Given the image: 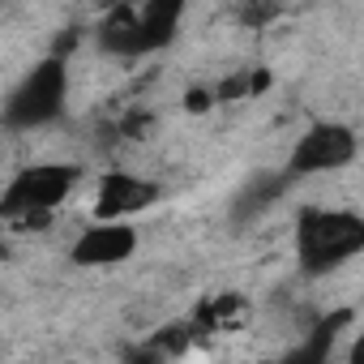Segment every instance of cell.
Wrapping results in <instances>:
<instances>
[{
  "label": "cell",
  "instance_id": "6da1fadb",
  "mask_svg": "<svg viewBox=\"0 0 364 364\" xmlns=\"http://www.w3.org/2000/svg\"><path fill=\"white\" fill-rule=\"evenodd\" d=\"M364 249V219L351 210H304L296 223V257L309 274H330Z\"/></svg>",
  "mask_w": 364,
  "mask_h": 364
},
{
  "label": "cell",
  "instance_id": "7a4b0ae2",
  "mask_svg": "<svg viewBox=\"0 0 364 364\" xmlns=\"http://www.w3.org/2000/svg\"><path fill=\"white\" fill-rule=\"evenodd\" d=\"M65 103H69V69H65L60 56H48L9 95L5 124L9 129H43V124H52L65 112Z\"/></svg>",
  "mask_w": 364,
  "mask_h": 364
},
{
  "label": "cell",
  "instance_id": "3957f363",
  "mask_svg": "<svg viewBox=\"0 0 364 364\" xmlns=\"http://www.w3.org/2000/svg\"><path fill=\"white\" fill-rule=\"evenodd\" d=\"M77 185V167L69 163H39V167H26L18 171L5 193H0V219H39V215H52Z\"/></svg>",
  "mask_w": 364,
  "mask_h": 364
},
{
  "label": "cell",
  "instance_id": "277c9868",
  "mask_svg": "<svg viewBox=\"0 0 364 364\" xmlns=\"http://www.w3.org/2000/svg\"><path fill=\"white\" fill-rule=\"evenodd\" d=\"M351 159H355V133H351L347 124H338V120H321V124H313V129L296 141V150H291V159H287V176L338 171V167H347Z\"/></svg>",
  "mask_w": 364,
  "mask_h": 364
},
{
  "label": "cell",
  "instance_id": "5b68a950",
  "mask_svg": "<svg viewBox=\"0 0 364 364\" xmlns=\"http://www.w3.org/2000/svg\"><path fill=\"white\" fill-rule=\"evenodd\" d=\"M154 198H159V185H150V180L133 171H107L95 193V215L99 223H129L133 215L154 206Z\"/></svg>",
  "mask_w": 364,
  "mask_h": 364
},
{
  "label": "cell",
  "instance_id": "8992f818",
  "mask_svg": "<svg viewBox=\"0 0 364 364\" xmlns=\"http://www.w3.org/2000/svg\"><path fill=\"white\" fill-rule=\"evenodd\" d=\"M137 253V228L133 223H95L73 245V266H120Z\"/></svg>",
  "mask_w": 364,
  "mask_h": 364
},
{
  "label": "cell",
  "instance_id": "52a82bcc",
  "mask_svg": "<svg viewBox=\"0 0 364 364\" xmlns=\"http://www.w3.org/2000/svg\"><path fill=\"white\" fill-rule=\"evenodd\" d=\"M180 18H185V5H180V0H150V5L133 9V56L163 52L176 39Z\"/></svg>",
  "mask_w": 364,
  "mask_h": 364
},
{
  "label": "cell",
  "instance_id": "ba28073f",
  "mask_svg": "<svg viewBox=\"0 0 364 364\" xmlns=\"http://www.w3.org/2000/svg\"><path fill=\"white\" fill-rule=\"evenodd\" d=\"M347 321H351V313H330V317H321V321L304 334V343H296V347L287 351L283 364H330V355H334L338 334H343Z\"/></svg>",
  "mask_w": 364,
  "mask_h": 364
}]
</instances>
